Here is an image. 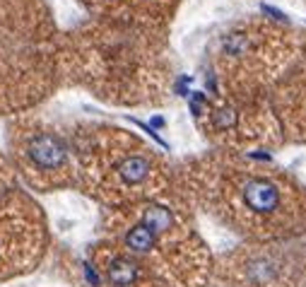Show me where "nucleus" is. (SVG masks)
Segmentation results:
<instances>
[{
	"mask_svg": "<svg viewBox=\"0 0 306 287\" xmlns=\"http://www.w3.org/2000/svg\"><path fill=\"white\" fill-rule=\"evenodd\" d=\"M299 41H302V56L306 58V29H299Z\"/></svg>",
	"mask_w": 306,
	"mask_h": 287,
	"instance_id": "14",
	"label": "nucleus"
},
{
	"mask_svg": "<svg viewBox=\"0 0 306 287\" xmlns=\"http://www.w3.org/2000/svg\"><path fill=\"white\" fill-rule=\"evenodd\" d=\"M49 249V222L19 183L0 191V283L34 270Z\"/></svg>",
	"mask_w": 306,
	"mask_h": 287,
	"instance_id": "10",
	"label": "nucleus"
},
{
	"mask_svg": "<svg viewBox=\"0 0 306 287\" xmlns=\"http://www.w3.org/2000/svg\"><path fill=\"white\" fill-rule=\"evenodd\" d=\"M92 19L169 29L181 0H75Z\"/></svg>",
	"mask_w": 306,
	"mask_h": 287,
	"instance_id": "12",
	"label": "nucleus"
},
{
	"mask_svg": "<svg viewBox=\"0 0 306 287\" xmlns=\"http://www.w3.org/2000/svg\"><path fill=\"white\" fill-rule=\"evenodd\" d=\"M302 56L299 29L263 15H249L222 27L203 56L207 94L265 97Z\"/></svg>",
	"mask_w": 306,
	"mask_h": 287,
	"instance_id": "6",
	"label": "nucleus"
},
{
	"mask_svg": "<svg viewBox=\"0 0 306 287\" xmlns=\"http://www.w3.org/2000/svg\"><path fill=\"white\" fill-rule=\"evenodd\" d=\"M176 191L188 205L246 241L306 234V186L246 152L207 150L176 164Z\"/></svg>",
	"mask_w": 306,
	"mask_h": 287,
	"instance_id": "1",
	"label": "nucleus"
},
{
	"mask_svg": "<svg viewBox=\"0 0 306 287\" xmlns=\"http://www.w3.org/2000/svg\"><path fill=\"white\" fill-rule=\"evenodd\" d=\"M5 155L17 183L29 193L77 191L70 121L55 118L44 107L5 118Z\"/></svg>",
	"mask_w": 306,
	"mask_h": 287,
	"instance_id": "7",
	"label": "nucleus"
},
{
	"mask_svg": "<svg viewBox=\"0 0 306 287\" xmlns=\"http://www.w3.org/2000/svg\"><path fill=\"white\" fill-rule=\"evenodd\" d=\"M219 287H306V234L246 241L212 261Z\"/></svg>",
	"mask_w": 306,
	"mask_h": 287,
	"instance_id": "9",
	"label": "nucleus"
},
{
	"mask_svg": "<svg viewBox=\"0 0 306 287\" xmlns=\"http://www.w3.org/2000/svg\"><path fill=\"white\" fill-rule=\"evenodd\" d=\"M15 183H17L15 169H12V164L7 160V155L0 150V191H2V188H10V186H15Z\"/></svg>",
	"mask_w": 306,
	"mask_h": 287,
	"instance_id": "13",
	"label": "nucleus"
},
{
	"mask_svg": "<svg viewBox=\"0 0 306 287\" xmlns=\"http://www.w3.org/2000/svg\"><path fill=\"white\" fill-rule=\"evenodd\" d=\"M102 241L133 258L154 287H205L212 253L203 241L193 208L179 191L159 198L104 208Z\"/></svg>",
	"mask_w": 306,
	"mask_h": 287,
	"instance_id": "3",
	"label": "nucleus"
},
{
	"mask_svg": "<svg viewBox=\"0 0 306 287\" xmlns=\"http://www.w3.org/2000/svg\"><path fill=\"white\" fill-rule=\"evenodd\" d=\"M193 123L203 140L212 150L229 152H255L285 145L277 118L265 97H227L198 92L191 102Z\"/></svg>",
	"mask_w": 306,
	"mask_h": 287,
	"instance_id": "8",
	"label": "nucleus"
},
{
	"mask_svg": "<svg viewBox=\"0 0 306 287\" xmlns=\"http://www.w3.org/2000/svg\"><path fill=\"white\" fill-rule=\"evenodd\" d=\"M60 34L49 0H0V118L44 107L63 87Z\"/></svg>",
	"mask_w": 306,
	"mask_h": 287,
	"instance_id": "5",
	"label": "nucleus"
},
{
	"mask_svg": "<svg viewBox=\"0 0 306 287\" xmlns=\"http://www.w3.org/2000/svg\"><path fill=\"white\" fill-rule=\"evenodd\" d=\"M268 102L277 118L282 140L306 145V58L299 56L268 92Z\"/></svg>",
	"mask_w": 306,
	"mask_h": 287,
	"instance_id": "11",
	"label": "nucleus"
},
{
	"mask_svg": "<svg viewBox=\"0 0 306 287\" xmlns=\"http://www.w3.org/2000/svg\"><path fill=\"white\" fill-rule=\"evenodd\" d=\"M77 191L121 208L176 188V164L150 140L106 121H70Z\"/></svg>",
	"mask_w": 306,
	"mask_h": 287,
	"instance_id": "4",
	"label": "nucleus"
},
{
	"mask_svg": "<svg viewBox=\"0 0 306 287\" xmlns=\"http://www.w3.org/2000/svg\"><path fill=\"white\" fill-rule=\"evenodd\" d=\"M60 82L106 107H164L174 90L169 29L82 19L60 34Z\"/></svg>",
	"mask_w": 306,
	"mask_h": 287,
	"instance_id": "2",
	"label": "nucleus"
}]
</instances>
